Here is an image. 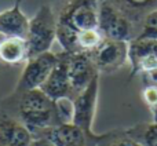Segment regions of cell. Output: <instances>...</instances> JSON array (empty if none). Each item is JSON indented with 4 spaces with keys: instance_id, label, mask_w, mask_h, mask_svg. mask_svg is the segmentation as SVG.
I'll return each instance as SVG.
<instances>
[{
    "instance_id": "6da1fadb",
    "label": "cell",
    "mask_w": 157,
    "mask_h": 146,
    "mask_svg": "<svg viewBox=\"0 0 157 146\" xmlns=\"http://www.w3.org/2000/svg\"><path fill=\"white\" fill-rule=\"evenodd\" d=\"M0 109L22 123L33 136L63 123L57 101L47 97L40 88L13 91L0 101Z\"/></svg>"
},
{
    "instance_id": "8992f818",
    "label": "cell",
    "mask_w": 157,
    "mask_h": 146,
    "mask_svg": "<svg viewBox=\"0 0 157 146\" xmlns=\"http://www.w3.org/2000/svg\"><path fill=\"white\" fill-rule=\"evenodd\" d=\"M90 55L99 75H110L121 69L128 61V43L103 39Z\"/></svg>"
},
{
    "instance_id": "44dd1931",
    "label": "cell",
    "mask_w": 157,
    "mask_h": 146,
    "mask_svg": "<svg viewBox=\"0 0 157 146\" xmlns=\"http://www.w3.org/2000/svg\"><path fill=\"white\" fill-rule=\"evenodd\" d=\"M150 112H152V116H153V121H156V123H157V105H156Z\"/></svg>"
},
{
    "instance_id": "3957f363",
    "label": "cell",
    "mask_w": 157,
    "mask_h": 146,
    "mask_svg": "<svg viewBox=\"0 0 157 146\" xmlns=\"http://www.w3.org/2000/svg\"><path fill=\"white\" fill-rule=\"evenodd\" d=\"M98 30L103 39L130 43L138 37L139 29L116 7L98 0Z\"/></svg>"
},
{
    "instance_id": "d6986e66",
    "label": "cell",
    "mask_w": 157,
    "mask_h": 146,
    "mask_svg": "<svg viewBox=\"0 0 157 146\" xmlns=\"http://www.w3.org/2000/svg\"><path fill=\"white\" fill-rule=\"evenodd\" d=\"M136 39H155L157 40V10L146 15Z\"/></svg>"
},
{
    "instance_id": "8fae6325",
    "label": "cell",
    "mask_w": 157,
    "mask_h": 146,
    "mask_svg": "<svg viewBox=\"0 0 157 146\" xmlns=\"http://www.w3.org/2000/svg\"><path fill=\"white\" fill-rule=\"evenodd\" d=\"M128 61L132 73L142 71L150 72L157 68V40L155 39H134L128 43Z\"/></svg>"
},
{
    "instance_id": "4fadbf2b",
    "label": "cell",
    "mask_w": 157,
    "mask_h": 146,
    "mask_svg": "<svg viewBox=\"0 0 157 146\" xmlns=\"http://www.w3.org/2000/svg\"><path fill=\"white\" fill-rule=\"evenodd\" d=\"M29 18L21 10V0L8 10L0 13V35L4 37H24L28 33Z\"/></svg>"
},
{
    "instance_id": "7c38bea8",
    "label": "cell",
    "mask_w": 157,
    "mask_h": 146,
    "mask_svg": "<svg viewBox=\"0 0 157 146\" xmlns=\"http://www.w3.org/2000/svg\"><path fill=\"white\" fill-rule=\"evenodd\" d=\"M32 141L30 131L0 109V146H29Z\"/></svg>"
},
{
    "instance_id": "30bf717a",
    "label": "cell",
    "mask_w": 157,
    "mask_h": 146,
    "mask_svg": "<svg viewBox=\"0 0 157 146\" xmlns=\"http://www.w3.org/2000/svg\"><path fill=\"white\" fill-rule=\"evenodd\" d=\"M68 75L75 97L81 92L95 77L101 76L95 68L90 52H66Z\"/></svg>"
},
{
    "instance_id": "e0dca14e",
    "label": "cell",
    "mask_w": 157,
    "mask_h": 146,
    "mask_svg": "<svg viewBox=\"0 0 157 146\" xmlns=\"http://www.w3.org/2000/svg\"><path fill=\"white\" fill-rule=\"evenodd\" d=\"M97 146H142L134 138H131L125 128H116V130L108 131L105 134H101L99 141Z\"/></svg>"
},
{
    "instance_id": "ac0fdd59",
    "label": "cell",
    "mask_w": 157,
    "mask_h": 146,
    "mask_svg": "<svg viewBox=\"0 0 157 146\" xmlns=\"http://www.w3.org/2000/svg\"><path fill=\"white\" fill-rule=\"evenodd\" d=\"M103 40V36L99 33L98 29L83 30L77 33V43L76 48L77 52H91L97 48Z\"/></svg>"
},
{
    "instance_id": "ba28073f",
    "label": "cell",
    "mask_w": 157,
    "mask_h": 146,
    "mask_svg": "<svg viewBox=\"0 0 157 146\" xmlns=\"http://www.w3.org/2000/svg\"><path fill=\"white\" fill-rule=\"evenodd\" d=\"M98 94H99V76L95 77L83 91L78 92L72 99V103H73L72 123L87 133H94L92 124H94L95 112H97Z\"/></svg>"
},
{
    "instance_id": "ffe728a7",
    "label": "cell",
    "mask_w": 157,
    "mask_h": 146,
    "mask_svg": "<svg viewBox=\"0 0 157 146\" xmlns=\"http://www.w3.org/2000/svg\"><path fill=\"white\" fill-rule=\"evenodd\" d=\"M29 146H57V145H54L51 141H48L46 138H33V141L30 142Z\"/></svg>"
},
{
    "instance_id": "9c48e42d",
    "label": "cell",
    "mask_w": 157,
    "mask_h": 146,
    "mask_svg": "<svg viewBox=\"0 0 157 146\" xmlns=\"http://www.w3.org/2000/svg\"><path fill=\"white\" fill-rule=\"evenodd\" d=\"M57 55V65L54 66L52 72L50 73V76L40 87V90L52 101H59L65 99V98L73 99L75 92L72 90L68 75V54H66V51H62Z\"/></svg>"
},
{
    "instance_id": "7a4b0ae2",
    "label": "cell",
    "mask_w": 157,
    "mask_h": 146,
    "mask_svg": "<svg viewBox=\"0 0 157 146\" xmlns=\"http://www.w3.org/2000/svg\"><path fill=\"white\" fill-rule=\"evenodd\" d=\"M28 46V58L51 51L57 41V15L50 4H43L29 19L28 33L25 36Z\"/></svg>"
},
{
    "instance_id": "52a82bcc",
    "label": "cell",
    "mask_w": 157,
    "mask_h": 146,
    "mask_svg": "<svg viewBox=\"0 0 157 146\" xmlns=\"http://www.w3.org/2000/svg\"><path fill=\"white\" fill-rule=\"evenodd\" d=\"M99 136L101 134L87 133L73 123H62L40 131L33 138H46L57 146H97Z\"/></svg>"
},
{
    "instance_id": "277c9868",
    "label": "cell",
    "mask_w": 157,
    "mask_h": 146,
    "mask_svg": "<svg viewBox=\"0 0 157 146\" xmlns=\"http://www.w3.org/2000/svg\"><path fill=\"white\" fill-rule=\"evenodd\" d=\"M57 15V24L75 32L98 29V0H68Z\"/></svg>"
},
{
    "instance_id": "5b68a950",
    "label": "cell",
    "mask_w": 157,
    "mask_h": 146,
    "mask_svg": "<svg viewBox=\"0 0 157 146\" xmlns=\"http://www.w3.org/2000/svg\"><path fill=\"white\" fill-rule=\"evenodd\" d=\"M58 55L51 51L35 55L26 60L25 68L13 91H28L40 88L57 65Z\"/></svg>"
},
{
    "instance_id": "2e32d148",
    "label": "cell",
    "mask_w": 157,
    "mask_h": 146,
    "mask_svg": "<svg viewBox=\"0 0 157 146\" xmlns=\"http://www.w3.org/2000/svg\"><path fill=\"white\" fill-rule=\"evenodd\" d=\"M125 133L142 146H157V123H138L125 128Z\"/></svg>"
},
{
    "instance_id": "9a60e30c",
    "label": "cell",
    "mask_w": 157,
    "mask_h": 146,
    "mask_svg": "<svg viewBox=\"0 0 157 146\" xmlns=\"http://www.w3.org/2000/svg\"><path fill=\"white\" fill-rule=\"evenodd\" d=\"M28 46L24 37H4L0 40V62L4 65H18L26 62Z\"/></svg>"
},
{
    "instance_id": "5bb4252c",
    "label": "cell",
    "mask_w": 157,
    "mask_h": 146,
    "mask_svg": "<svg viewBox=\"0 0 157 146\" xmlns=\"http://www.w3.org/2000/svg\"><path fill=\"white\" fill-rule=\"evenodd\" d=\"M106 2L123 13L141 32L144 19L152 11L157 10V0H99Z\"/></svg>"
}]
</instances>
